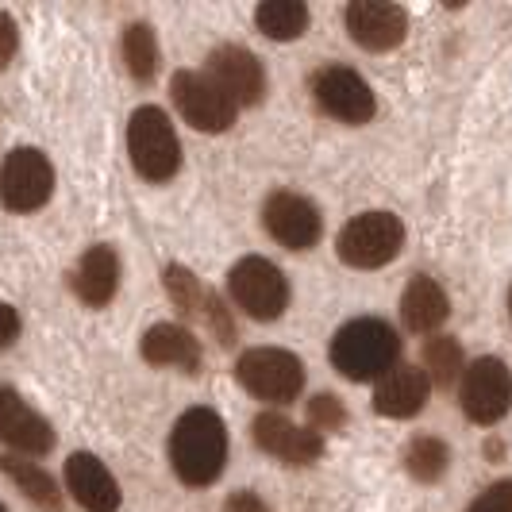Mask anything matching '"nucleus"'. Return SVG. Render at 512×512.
Here are the masks:
<instances>
[{
	"instance_id": "nucleus-1",
	"label": "nucleus",
	"mask_w": 512,
	"mask_h": 512,
	"mask_svg": "<svg viewBox=\"0 0 512 512\" xmlns=\"http://www.w3.org/2000/svg\"><path fill=\"white\" fill-rule=\"evenodd\" d=\"M170 462L185 486H212L228 462V428L212 409H189L170 432Z\"/></svg>"
},
{
	"instance_id": "nucleus-2",
	"label": "nucleus",
	"mask_w": 512,
	"mask_h": 512,
	"mask_svg": "<svg viewBox=\"0 0 512 512\" xmlns=\"http://www.w3.org/2000/svg\"><path fill=\"white\" fill-rule=\"evenodd\" d=\"M397 355H401V339L378 316H359V320L343 324L332 339V366L351 382L385 378Z\"/></svg>"
},
{
	"instance_id": "nucleus-3",
	"label": "nucleus",
	"mask_w": 512,
	"mask_h": 512,
	"mask_svg": "<svg viewBox=\"0 0 512 512\" xmlns=\"http://www.w3.org/2000/svg\"><path fill=\"white\" fill-rule=\"evenodd\" d=\"M128 151L135 170L147 181H170L181 170V143L170 116L154 104H143L131 112Z\"/></svg>"
},
{
	"instance_id": "nucleus-4",
	"label": "nucleus",
	"mask_w": 512,
	"mask_h": 512,
	"mask_svg": "<svg viewBox=\"0 0 512 512\" xmlns=\"http://www.w3.org/2000/svg\"><path fill=\"white\" fill-rule=\"evenodd\" d=\"M235 378L247 393L270 405H289L305 389V362L282 347H255L235 362Z\"/></svg>"
},
{
	"instance_id": "nucleus-5",
	"label": "nucleus",
	"mask_w": 512,
	"mask_h": 512,
	"mask_svg": "<svg viewBox=\"0 0 512 512\" xmlns=\"http://www.w3.org/2000/svg\"><path fill=\"white\" fill-rule=\"evenodd\" d=\"M401 247H405V228L393 212H362L335 239L339 258L355 270H378L401 255Z\"/></svg>"
},
{
	"instance_id": "nucleus-6",
	"label": "nucleus",
	"mask_w": 512,
	"mask_h": 512,
	"mask_svg": "<svg viewBox=\"0 0 512 512\" xmlns=\"http://www.w3.org/2000/svg\"><path fill=\"white\" fill-rule=\"evenodd\" d=\"M228 289L235 308H243L251 320H278L289 305V282L270 258H239L228 274Z\"/></svg>"
},
{
	"instance_id": "nucleus-7",
	"label": "nucleus",
	"mask_w": 512,
	"mask_h": 512,
	"mask_svg": "<svg viewBox=\"0 0 512 512\" xmlns=\"http://www.w3.org/2000/svg\"><path fill=\"white\" fill-rule=\"evenodd\" d=\"M54 166L35 147H16L0 166V201L12 212H35L51 201Z\"/></svg>"
},
{
	"instance_id": "nucleus-8",
	"label": "nucleus",
	"mask_w": 512,
	"mask_h": 512,
	"mask_svg": "<svg viewBox=\"0 0 512 512\" xmlns=\"http://www.w3.org/2000/svg\"><path fill=\"white\" fill-rule=\"evenodd\" d=\"M462 412L474 424H497L512 409V374L501 359H478L462 370Z\"/></svg>"
},
{
	"instance_id": "nucleus-9",
	"label": "nucleus",
	"mask_w": 512,
	"mask_h": 512,
	"mask_svg": "<svg viewBox=\"0 0 512 512\" xmlns=\"http://www.w3.org/2000/svg\"><path fill=\"white\" fill-rule=\"evenodd\" d=\"M170 93H174V104H178V112L185 116V124H193L197 131L220 135V131H228L235 124V104L205 74L178 70L174 81H170Z\"/></svg>"
},
{
	"instance_id": "nucleus-10",
	"label": "nucleus",
	"mask_w": 512,
	"mask_h": 512,
	"mask_svg": "<svg viewBox=\"0 0 512 512\" xmlns=\"http://www.w3.org/2000/svg\"><path fill=\"white\" fill-rule=\"evenodd\" d=\"M312 97H316V104L328 116L343 120V124H366L374 116V108H378L370 85H366V77H359L355 70H347V66H324V70H316V77H312Z\"/></svg>"
},
{
	"instance_id": "nucleus-11",
	"label": "nucleus",
	"mask_w": 512,
	"mask_h": 512,
	"mask_svg": "<svg viewBox=\"0 0 512 512\" xmlns=\"http://www.w3.org/2000/svg\"><path fill=\"white\" fill-rule=\"evenodd\" d=\"M208 81L228 97L235 108L243 104H258L266 93V74H262V62L247 47H216L208 58Z\"/></svg>"
},
{
	"instance_id": "nucleus-12",
	"label": "nucleus",
	"mask_w": 512,
	"mask_h": 512,
	"mask_svg": "<svg viewBox=\"0 0 512 512\" xmlns=\"http://www.w3.org/2000/svg\"><path fill=\"white\" fill-rule=\"evenodd\" d=\"M262 224L266 231L289 247V251H308L316 247L320 231H324V220L312 201H305L301 193H274L266 205H262Z\"/></svg>"
},
{
	"instance_id": "nucleus-13",
	"label": "nucleus",
	"mask_w": 512,
	"mask_h": 512,
	"mask_svg": "<svg viewBox=\"0 0 512 512\" xmlns=\"http://www.w3.org/2000/svg\"><path fill=\"white\" fill-rule=\"evenodd\" d=\"M347 31L366 51H393L409 35V16H405V8H397L389 0H351Z\"/></svg>"
},
{
	"instance_id": "nucleus-14",
	"label": "nucleus",
	"mask_w": 512,
	"mask_h": 512,
	"mask_svg": "<svg viewBox=\"0 0 512 512\" xmlns=\"http://www.w3.org/2000/svg\"><path fill=\"white\" fill-rule=\"evenodd\" d=\"M251 432H255L258 447H262L266 455L282 459L285 466H308V462H316L320 455H324V436H316L312 428L289 424V420L278 416V412H262V416H255Z\"/></svg>"
},
{
	"instance_id": "nucleus-15",
	"label": "nucleus",
	"mask_w": 512,
	"mask_h": 512,
	"mask_svg": "<svg viewBox=\"0 0 512 512\" xmlns=\"http://www.w3.org/2000/svg\"><path fill=\"white\" fill-rule=\"evenodd\" d=\"M0 439L20 455H47L54 447L51 424L8 385H0Z\"/></svg>"
},
{
	"instance_id": "nucleus-16",
	"label": "nucleus",
	"mask_w": 512,
	"mask_h": 512,
	"mask_svg": "<svg viewBox=\"0 0 512 512\" xmlns=\"http://www.w3.org/2000/svg\"><path fill=\"white\" fill-rule=\"evenodd\" d=\"M66 486H70L74 501L85 512L120 509V486H116V478H112L108 466H104L97 455H89V451L70 455V462H66Z\"/></svg>"
},
{
	"instance_id": "nucleus-17",
	"label": "nucleus",
	"mask_w": 512,
	"mask_h": 512,
	"mask_svg": "<svg viewBox=\"0 0 512 512\" xmlns=\"http://www.w3.org/2000/svg\"><path fill=\"white\" fill-rule=\"evenodd\" d=\"M428 389H432V382L420 366H393L378 382L374 409L382 416H393V420H409L428 405Z\"/></svg>"
},
{
	"instance_id": "nucleus-18",
	"label": "nucleus",
	"mask_w": 512,
	"mask_h": 512,
	"mask_svg": "<svg viewBox=\"0 0 512 512\" xmlns=\"http://www.w3.org/2000/svg\"><path fill=\"white\" fill-rule=\"evenodd\" d=\"M166 293L174 297V305H178L185 316H201V320H208V324L216 328V335H220V343H231V339H235L224 305H220V301H216V297H212V293H208L205 285L197 282L185 266H166Z\"/></svg>"
},
{
	"instance_id": "nucleus-19",
	"label": "nucleus",
	"mask_w": 512,
	"mask_h": 512,
	"mask_svg": "<svg viewBox=\"0 0 512 512\" xmlns=\"http://www.w3.org/2000/svg\"><path fill=\"white\" fill-rule=\"evenodd\" d=\"M143 359L151 366H174V370L193 374L201 366V343L181 324H154L151 332L143 335Z\"/></svg>"
},
{
	"instance_id": "nucleus-20",
	"label": "nucleus",
	"mask_w": 512,
	"mask_h": 512,
	"mask_svg": "<svg viewBox=\"0 0 512 512\" xmlns=\"http://www.w3.org/2000/svg\"><path fill=\"white\" fill-rule=\"evenodd\" d=\"M120 289V258L112 247H89L74 274V293L93 308H104Z\"/></svg>"
},
{
	"instance_id": "nucleus-21",
	"label": "nucleus",
	"mask_w": 512,
	"mask_h": 512,
	"mask_svg": "<svg viewBox=\"0 0 512 512\" xmlns=\"http://www.w3.org/2000/svg\"><path fill=\"white\" fill-rule=\"evenodd\" d=\"M447 293H443V285L436 278H412L409 289H405V297H401V320H405V328L416 335L424 332H436L439 324L447 320Z\"/></svg>"
},
{
	"instance_id": "nucleus-22",
	"label": "nucleus",
	"mask_w": 512,
	"mask_h": 512,
	"mask_svg": "<svg viewBox=\"0 0 512 512\" xmlns=\"http://www.w3.org/2000/svg\"><path fill=\"white\" fill-rule=\"evenodd\" d=\"M0 470H4V474L20 486V493H24L27 501H35L39 509H47V512L62 509V493H58V486H54V478L47 474V470H39L35 462L4 455V459H0Z\"/></svg>"
},
{
	"instance_id": "nucleus-23",
	"label": "nucleus",
	"mask_w": 512,
	"mask_h": 512,
	"mask_svg": "<svg viewBox=\"0 0 512 512\" xmlns=\"http://www.w3.org/2000/svg\"><path fill=\"white\" fill-rule=\"evenodd\" d=\"M255 24L262 35L278 39V43H289V39H301L308 27V8L301 0H266L258 4Z\"/></svg>"
},
{
	"instance_id": "nucleus-24",
	"label": "nucleus",
	"mask_w": 512,
	"mask_h": 512,
	"mask_svg": "<svg viewBox=\"0 0 512 512\" xmlns=\"http://www.w3.org/2000/svg\"><path fill=\"white\" fill-rule=\"evenodd\" d=\"M424 374L443 389H451L462 378V347L451 335H432L424 343Z\"/></svg>"
},
{
	"instance_id": "nucleus-25",
	"label": "nucleus",
	"mask_w": 512,
	"mask_h": 512,
	"mask_svg": "<svg viewBox=\"0 0 512 512\" xmlns=\"http://www.w3.org/2000/svg\"><path fill=\"white\" fill-rule=\"evenodd\" d=\"M447 462H451L447 443L432 436L412 439L409 451H405V466H409V474L416 482H439V478L447 474Z\"/></svg>"
},
{
	"instance_id": "nucleus-26",
	"label": "nucleus",
	"mask_w": 512,
	"mask_h": 512,
	"mask_svg": "<svg viewBox=\"0 0 512 512\" xmlns=\"http://www.w3.org/2000/svg\"><path fill=\"white\" fill-rule=\"evenodd\" d=\"M124 62L135 81H151L158 70V39L147 24H131L124 31Z\"/></svg>"
},
{
	"instance_id": "nucleus-27",
	"label": "nucleus",
	"mask_w": 512,
	"mask_h": 512,
	"mask_svg": "<svg viewBox=\"0 0 512 512\" xmlns=\"http://www.w3.org/2000/svg\"><path fill=\"white\" fill-rule=\"evenodd\" d=\"M343 420H347V412H343V401L332 397V393H320V397H312L308 401V428L320 436V432H335V428H343Z\"/></svg>"
},
{
	"instance_id": "nucleus-28",
	"label": "nucleus",
	"mask_w": 512,
	"mask_h": 512,
	"mask_svg": "<svg viewBox=\"0 0 512 512\" xmlns=\"http://www.w3.org/2000/svg\"><path fill=\"white\" fill-rule=\"evenodd\" d=\"M470 512H512V482H497V486H489Z\"/></svg>"
},
{
	"instance_id": "nucleus-29",
	"label": "nucleus",
	"mask_w": 512,
	"mask_h": 512,
	"mask_svg": "<svg viewBox=\"0 0 512 512\" xmlns=\"http://www.w3.org/2000/svg\"><path fill=\"white\" fill-rule=\"evenodd\" d=\"M20 47V31H16V20L8 12H0V70L12 62V54Z\"/></svg>"
},
{
	"instance_id": "nucleus-30",
	"label": "nucleus",
	"mask_w": 512,
	"mask_h": 512,
	"mask_svg": "<svg viewBox=\"0 0 512 512\" xmlns=\"http://www.w3.org/2000/svg\"><path fill=\"white\" fill-rule=\"evenodd\" d=\"M224 512H270V509H266V501H262L258 493H251V489H239V493H231V497H228Z\"/></svg>"
},
{
	"instance_id": "nucleus-31",
	"label": "nucleus",
	"mask_w": 512,
	"mask_h": 512,
	"mask_svg": "<svg viewBox=\"0 0 512 512\" xmlns=\"http://www.w3.org/2000/svg\"><path fill=\"white\" fill-rule=\"evenodd\" d=\"M16 335H20V316H16V308L0 305V347L16 343Z\"/></svg>"
},
{
	"instance_id": "nucleus-32",
	"label": "nucleus",
	"mask_w": 512,
	"mask_h": 512,
	"mask_svg": "<svg viewBox=\"0 0 512 512\" xmlns=\"http://www.w3.org/2000/svg\"><path fill=\"white\" fill-rule=\"evenodd\" d=\"M509 316H512V293H509Z\"/></svg>"
},
{
	"instance_id": "nucleus-33",
	"label": "nucleus",
	"mask_w": 512,
	"mask_h": 512,
	"mask_svg": "<svg viewBox=\"0 0 512 512\" xmlns=\"http://www.w3.org/2000/svg\"><path fill=\"white\" fill-rule=\"evenodd\" d=\"M0 512H8V509H4V505H0Z\"/></svg>"
}]
</instances>
